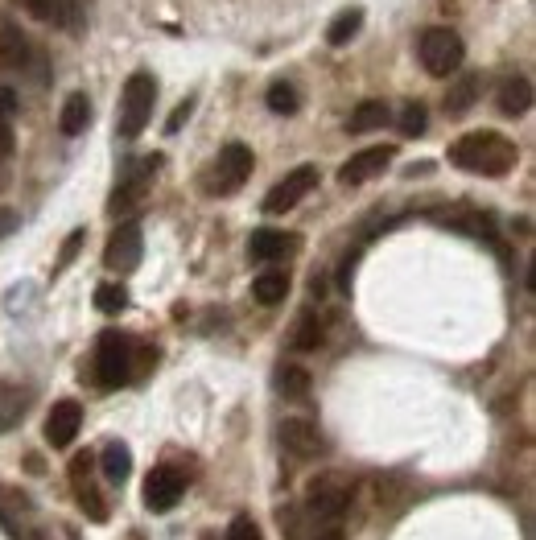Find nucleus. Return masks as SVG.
Here are the masks:
<instances>
[{
    "mask_svg": "<svg viewBox=\"0 0 536 540\" xmlns=\"http://www.w3.org/2000/svg\"><path fill=\"white\" fill-rule=\"evenodd\" d=\"M17 112V95H13V87H0V120H9Z\"/></svg>",
    "mask_w": 536,
    "mask_h": 540,
    "instance_id": "36",
    "label": "nucleus"
},
{
    "mask_svg": "<svg viewBox=\"0 0 536 540\" xmlns=\"http://www.w3.org/2000/svg\"><path fill=\"white\" fill-rule=\"evenodd\" d=\"M79 429H83V409H79L75 400H58L54 409H50V417H46V442L54 450H62V446L75 442Z\"/></svg>",
    "mask_w": 536,
    "mask_h": 540,
    "instance_id": "12",
    "label": "nucleus"
},
{
    "mask_svg": "<svg viewBox=\"0 0 536 540\" xmlns=\"http://www.w3.org/2000/svg\"><path fill=\"white\" fill-rule=\"evenodd\" d=\"M425 104H405L400 108V132L405 137H425Z\"/></svg>",
    "mask_w": 536,
    "mask_h": 540,
    "instance_id": "29",
    "label": "nucleus"
},
{
    "mask_svg": "<svg viewBox=\"0 0 536 540\" xmlns=\"http://www.w3.org/2000/svg\"><path fill=\"white\" fill-rule=\"evenodd\" d=\"M29 400H33L29 388H17V384L0 388V433H9L13 425H21V417L29 413Z\"/></svg>",
    "mask_w": 536,
    "mask_h": 540,
    "instance_id": "16",
    "label": "nucleus"
},
{
    "mask_svg": "<svg viewBox=\"0 0 536 540\" xmlns=\"http://www.w3.org/2000/svg\"><path fill=\"white\" fill-rule=\"evenodd\" d=\"M528 108H532V83L524 75H516L499 87V112L504 116H524Z\"/></svg>",
    "mask_w": 536,
    "mask_h": 540,
    "instance_id": "18",
    "label": "nucleus"
},
{
    "mask_svg": "<svg viewBox=\"0 0 536 540\" xmlns=\"http://www.w3.org/2000/svg\"><path fill=\"white\" fill-rule=\"evenodd\" d=\"M326 343V326L318 314H301L297 330H293V351H318Z\"/></svg>",
    "mask_w": 536,
    "mask_h": 540,
    "instance_id": "21",
    "label": "nucleus"
},
{
    "mask_svg": "<svg viewBox=\"0 0 536 540\" xmlns=\"http://www.w3.org/2000/svg\"><path fill=\"white\" fill-rule=\"evenodd\" d=\"M281 442H285V450H293L297 458H314V454L322 450V433H318V425L306 421V417H289V421H281Z\"/></svg>",
    "mask_w": 536,
    "mask_h": 540,
    "instance_id": "14",
    "label": "nucleus"
},
{
    "mask_svg": "<svg viewBox=\"0 0 536 540\" xmlns=\"http://www.w3.org/2000/svg\"><path fill=\"white\" fill-rule=\"evenodd\" d=\"M95 310L99 314H124L128 310V289L120 281H104L95 289Z\"/></svg>",
    "mask_w": 536,
    "mask_h": 540,
    "instance_id": "26",
    "label": "nucleus"
},
{
    "mask_svg": "<svg viewBox=\"0 0 536 540\" xmlns=\"http://www.w3.org/2000/svg\"><path fill=\"white\" fill-rule=\"evenodd\" d=\"M227 540H260V528H256L248 516H240L236 524L227 528Z\"/></svg>",
    "mask_w": 536,
    "mask_h": 540,
    "instance_id": "31",
    "label": "nucleus"
},
{
    "mask_svg": "<svg viewBox=\"0 0 536 540\" xmlns=\"http://www.w3.org/2000/svg\"><path fill=\"white\" fill-rule=\"evenodd\" d=\"M21 9L29 17H38V21H50L54 17V0H21Z\"/></svg>",
    "mask_w": 536,
    "mask_h": 540,
    "instance_id": "32",
    "label": "nucleus"
},
{
    "mask_svg": "<svg viewBox=\"0 0 536 540\" xmlns=\"http://www.w3.org/2000/svg\"><path fill=\"white\" fill-rule=\"evenodd\" d=\"M264 104H268V112H273V116H293V112L301 108V95H297V87H293V83L277 79L273 87H268Z\"/></svg>",
    "mask_w": 536,
    "mask_h": 540,
    "instance_id": "23",
    "label": "nucleus"
},
{
    "mask_svg": "<svg viewBox=\"0 0 536 540\" xmlns=\"http://www.w3.org/2000/svg\"><path fill=\"white\" fill-rule=\"evenodd\" d=\"M479 99V79L475 75H466V79H458L454 87H450V95H446V112L450 116H462L466 108H471Z\"/></svg>",
    "mask_w": 536,
    "mask_h": 540,
    "instance_id": "25",
    "label": "nucleus"
},
{
    "mask_svg": "<svg viewBox=\"0 0 536 540\" xmlns=\"http://www.w3.org/2000/svg\"><path fill=\"white\" fill-rule=\"evenodd\" d=\"M516 145L499 132H466L462 141L450 145V161L466 174H479V178H504L512 174L516 165Z\"/></svg>",
    "mask_w": 536,
    "mask_h": 540,
    "instance_id": "1",
    "label": "nucleus"
},
{
    "mask_svg": "<svg viewBox=\"0 0 536 540\" xmlns=\"http://www.w3.org/2000/svg\"><path fill=\"white\" fill-rule=\"evenodd\" d=\"M417 54H421V66L433 79H450L462 66V58H466V46H462V38L450 25H433V29L421 33Z\"/></svg>",
    "mask_w": 536,
    "mask_h": 540,
    "instance_id": "3",
    "label": "nucleus"
},
{
    "mask_svg": "<svg viewBox=\"0 0 536 540\" xmlns=\"http://www.w3.org/2000/svg\"><path fill=\"white\" fill-rule=\"evenodd\" d=\"M83 240H87V231H83V227H79V231H71V235H66V244H62V256H58V264H54V273H66V268L75 264V256H79Z\"/></svg>",
    "mask_w": 536,
    "mask_h": 540,
    "instance_id": "30",
    "label": "nucleus"
},
{
    "mask_svg": "<svg viewBox=\"0 0 536 540\" xmlns=\"http://www.w3.org/2000/svg\"><path fill=\"white\" fill-rule=\"evenodd\" d=\"M359 29H363V9H359V5H355V9H343L339 17L330 21V29H326V42H330V46H347Z\"/></svg>",
    "mask_w": 536,
    "mask_h": 540,
    "instance_id": "22",
    "label": "nucleus"
},
{
    "mask_svg": "<svg viewBox=\"0 0 536 540\" xmlns=\"http://www.w3.org/2000/svg\"><path fill=\"white\" fill-rule=\"evenodd\" d=\"M186 495V479L174 466H153L145 479V508L149 512H170L178 508V499Z\"/></svg>",
    "mask_w": 536,
    "mask_h": 540,
    "instance_id": "8",
    "label": "nucleus"
},
{
    "mask_svg": "<svg viewBox=\"0 0 536 540\" xmlns=\"http://www.w3.org/2000/svg\"><path fill=\"white\" fill-rule=\"evenodd\" d=\"M301 240L293 231H277V227H260V231H252V240H248V256L252 260H281V256H289L293 248H297Z\"/></svg>",
    "mask_w": 536,
    "mask_h": 540,
    "instance_id": "13",
    "label": "nucleus"
},
{
    "mask_svg": "<svg viewBox=\"0 0 536 540\" xmlns=\"http://www.w3.org/2000/svg\"><path fill=\"white\" fill-rule=\"evenodd\" d=\"M252 293H256L260 306H281L285 293H289V277L285 273H260L256 285H252Z\"/></svg>",
    "mask_w": 536,
    "mask_h": 540,
    "instance_id": "24",
    "label": "nucleus"
},
{
    "mask_svg": "<svg viewBox=\"0 0 536 540\" xmlns=\"http://www.w3.org/2000/svg\"><path fill=\"white\" fill-rule=\"evenodd\" d=\"M95 380L99 388H124L132 380V343L120 330H104L95 347Z\"/></svg>",
    "mask_w": 536,
    "mask_h": 540,
    "instance_id": "4",
    "label": "nucleus"
},
{
    "mask_svg": "<svg viewBox=\"0 0 536 540\" xmlns=\"http://www.w3.org/2000/svg\"><path fill=\"white\" fill-rule=\"evenodd\" d=\"M141 256H145V235H141V227L137 223H120L116 231H112V240H108V248H104V264L112 268V273H132V268L141 264Z\"/></svg>",
    "mask_w": 536,
    "mask_h": 540,
    "instance_id": "7",
    "label": "nucleus"
},
{
    "mask_svg": "<svg viewBox=\"0 0 536 540\" xmlns=\"http://www.w3.org/2000/svg\"><path fill=\"white\" fill-rule=\"evenodd\" d=\"M157 165H161V157H145L137 170H132V174L116 186V194H112V202H108V211H112V215H124V211L137 207V202L145 198V190H149V178L157 174Z\"/></svg>",
    "mask_w": 536,
    "mask_h": 540,
    "instance_id": "11",
    "label": "nucleus"
},
{
    "mask_svg": "<svg viewBox=\"0 0 536 540\" xmlns=\"http://www.w3.org/2000/svg\"><path fill=\"white\" fill-rule=\"evenodd\" d=\"M314 186H318V165H297V170H289L273 190L264 194V215H285V211H293Z\"/></svg>",
    "mask_w": 536,
    "mask_h": 540,
    "instance_id": "6",
    "label": "nucleus"
},
{
    "mask_svg": "<svg viewBox=\"0 0 536 540\" xmlns=\"http://www.w3.org/2000/svg\"><path fill=\"white\" fill-rule=\"evenodd\" d=\"M384 120H388L384 99H363V104L351 112V120H347V132H372V128H384Z\"/></svg>",
    "mask_w": 536,
    "mask_h": 540,
    "instance_id": "20",
    "label": "nucleus"
},
{
    "mask_svg": "<svg viewBox=\"0 0 536 540\" xmlns=\"http://www.w3.org/2000/svg\"><path fill=\"white\" fill-rule=\"evenodd\" d=\"M21 227V215L13 207H0V240H9V235Z\"/></svg>",
    "mask_w": 536,
    "mask_h": 540,
    "instance_id": "33",
    "label": "nucleus"
},
{
    "mask_svg": "<svg viewBox=\"0 0 536 540\" xmlns=\"http://www.w3.org/2000/svg\"><path fill=\"white\" fill-rule=\"evenodd\" d=\"M281 392L289 396V400H306L310 396V376L301 367H285L281 371Z\"/></svg>",
    "mask_w": 536,
    "mask_h": 540,
    "instance_id": "27",
    "label": "nucleus"
},
{
    "mask_svg": "<svg viewBox=\"0 0 536 540\" xmlns=\"http://www.w3.org/2000/svg\"><path fill=\"white\" fill-rule=\"evenodd\" d=\"M190 112H194V99H186V104H178V108H174V116L165 120V132H178V128L190 120Z\"/></svg>",
    "mask_w": 536,
    "mask_h": 540,
    "instance_id": "34",
    "label": "nucleus"
},
{
    "mask_svg": "<svg viewBox=\"0 0 536 540\" xmlns=\"http://www.w3.org/2000/svg\"><path fill=\"white\" fill-rule=\"evenodd\" d=\"M252 165H256V157H252L248 145H240V141L223 145L219 157H215V170H211V194H223V198L236 194L252 178Z\"/></svg>",
    "mask_w": 536,
    "mask_h": 540,
    "instance_id": "5",
    "label": "nucleus"
},
{
    "mask_svg": "<svg viewBox=\"0 0 536 540\" xmlns=\"http://www.w3.org/2000/svg\"><path fill=\"white\" fill-rule=\"evenodd\" d=\"M318 540H343V528H330V532H322Z\"/></svg>",
    "mask_w": 536,
    "mask_h": 540,
    "instance_id": "37",
    "label": "nucleus"
},
{
    "mask_svg": "<svg viewBox=\"0 0 536 540\" xmlns=\"http://www.w3.org/2000/svg\"><path fill=\"white\" fill-rule=\"evenodd\" d=\"M392 157H396V149L392 145H372V149H359L343 170H339V182L343 186H363V182H372V178H380L388 165H392Z\"/></svg>",
    "mask_w": 536,
    "mask_h": 540,
    "instance_id": "9",
    "label": "nucleus"
},
{
    "mask_svg": "<svg viewBox=\"0 0 536 540\" xmlns=\"http://www.w3.org/2000/svg\"><path fill=\"white\" fill-rule=\"evenodd\" d=\"M153 104H157V79L137 71L128 83H124V95H120V137L124 141H137L149 116H153Z\"/></svg>",
    "mask_w": 536,
    "mask_h": 540,
    "instance_id": "2",
    "label": "nucleus"
},
{
    "mask_svg": "<svg viewBox=\"0 0 536 540\" xmlns=\"http://www.w3.org/2000/svg\"><path fill=\"white\" fill-rule=\"evenodd\" d=\"M347 503H351V487L343 479L322 475V479L310 483V512H318L326 520H339L347 512Z\"/></svg>",
    "mask_w": 536,
    "mask_h": 540,
    "instance_id": "10",
    "label": "nucleus"
},
{
    "mask_svg": "<svg viewBox=\"0 0 536 540\" xmlns=\"http://www.w3.org/2000/svg\"><path fill=\"white\" fill-rule=\"evenodd\" d=\"M75 499H79V508L91 516V520H108V503L99 499V491L91 487V483H83V487H75Z\"/></svg>",
    "mask_w": 536,
    "mask_h": 540,
    "instance_id": "28",
    "label": "nucleus"
},
{
    "mask_svg": "<svg viewBox=\"0 0 536 540\" xmlns=\"http://www.w3.org/2000/svg\"><path fill=\"white\" fill-rule=\"evenodd\" d=\"M99 466H104V479H108L112 487H120V483L132 475V454H128V446H124V442L104 446V454H99Z\"/></svg>",
    "mask_w": 536,
    "mask_h": 540,
    "instance_id": "19",
    "label": "nucleus"
},
{
    "mask_svg": "<svg viewBox=\"0 0 536 540\" xmlns=\"http://www.w3.org/2000/svg\"><path fill=\"white\" fill-rule=\"evenodd\" d=\"M13 149H17L13 128H9V120H0V157H13Z\"/></svg>",
    "mask_w": 536,
    "mask_h": 540,
    "instance_id": "35",
    "label": "nucleus"
},
{
    "mask_svg": "<svg viewBox=\"0 0 536 540\" xmlns=\"http://www.w3.org/2000/svg\"><path fill=\"white\" fill-rule=\"evenodd\" d=\"M29 58H33V50H29V38L21 33V25L0 21V66H9V71H25Z\"/></svg>",
    "mask_w": 536,
    "mask_h": 540,
    "instance_id": "15",
    "label": "nucleus"
},
{
    "mask_svg": "<svg viewBox=\"0 0 536 540\" xmlns=\"http://www.w3.org/2000/svg\"><path fill=\"white\" fill-rule=\"evenodd\" d=\"M87 124H91V99H87L83 91L66 95L62 116H58V128L66 132V137H79V132H87Z\"/></svg>",
    "mask_w": 536,
    "mask_h": 540,
    "instance_id": "17",
    "label": "nucleus"
}]
</instances>
